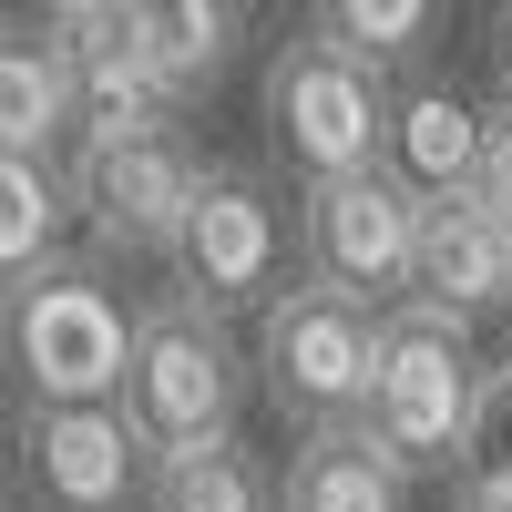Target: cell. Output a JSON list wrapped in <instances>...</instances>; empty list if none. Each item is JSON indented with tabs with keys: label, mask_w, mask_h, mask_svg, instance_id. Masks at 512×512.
<instances>
[{
	"label": "cell",
	"mask_w": 512,
	"mask_h": 512,
	"mask_svg": "<svg viewBox=\"0 0 512 512\" xmlns=\"http://www.w3.org/2000/svg\"><path fill=\"white\" fill-rule=\"evenodd\" d=\"M472 400H482V359H472V318L431 308V297H400L379 318V379H369V431L390 441V461L420 472H461V441H472Z\"/></svg>",
	"instance_id": "2"
},
{
	"label": "cell",
	"mask_w": 512,
	"mask_h": 512,
	"mask_svg": "<svg viewBox=\"0 0 512 512\" xmlns=\"http://www.w3.org/2000/svg\"><path fill=\"white\" fill-rule=\"evenodd\" d=\"M482 205H492V216L512 226V93L492 103V134H482V185H472Z\"/></svg>",
	"instance_id": "20"
},
{
	"label": "cell",
	"mask_w": 512,
	"mask_h": 512,
	"mask_svg": "<svg viewBox=\"0 0 512 512\" xmlns=\"http://www.w3.org/2000/svg\"><path fill=\"white\" fill-rule=\"evenodd\" d=\"M287 205L267 195V175L246 164H205V185L185 205V236H175V287L205 297V308H267L277 297V267H287Z\"/></svg>",
	"instance_id": "9"
},
{
	"label": "cell",
	"mask_w": 512,
	"mask_h": 512,
	"mask_svg": "<svg viewBox=\"0 0 512 512\" xmlns=\"http://www.w3.org/2000/svg\"><path fill=\"white\" fill-rule=\"evenodd\" d=\"M82 72V123H164L175 113V82L154 52V11L144 0H52L41 21Z\"/></svg>",
	"instance_id": "10"
},
{
	"label": "cell",
	"mask_w": 512,
	"mask_h": 512,
	"mask_svg": "<svg viewBox=\"0 0 512 512\" xmlns=\"http://www.w3.org/2000/svg\"><path fill=\"white\" fill-rule=\"evenodd\" d=\"M154 11V52H164V82H175V103L216 93L246 52V0H144Z\"/></svg>",
	"instance_id": "15"
},
{
	"label": "cell",
	"mask_w": 512,
	"mask_h": 512,
	"mask_svg": "<svg viewBox=\"0 0 512 512\" xmlns=\"http://www.w3.org/2000/svg\"><path fill=\"white\" fill-rule=\"evenodd\" d=\"M0 338H11V379L21 400H123V369H134V318H123L113 277L93 256H52V267L11 277V308H0Z\"/></svg>",
	"instance_id": "3"
},
{
	"label": "cell",
	"mask_w": 512,
	"mask_h": 512,
	"mask_svg": "<svg viewBox=\"0 0 512 512\" xmlns=\"http://www.w3.org/2000/svg\"><path fill=\"white\" fill-rule=\"evenodd\" d=\"M308 31H328V41H349L359 62H410L420 41L441 31V0H308Z\"/></svg>",
	"instance_id": "18"
},
{
	"label": "cell",
	"mask_w": 512,
	"mask_h": 512,
	"mask_svg": "<svg viewBox=\"0 0 512 512\" xmlns=\"http://www.w3.org/2000/svg\"><path fill=\"white\" fill-rule=\"evenodd\" d=\"M11 451H21V492L41 512H134L154 482V451L123 420V400H62V410L21 400Z\"/></svg>",
	"instance_id": "8"
},
{
	"label": "cell",
	"mask_w": 512,
	"mask_h": 512,
	"mask_svg": "<svg viewBox=\"0 0 512 512\" xmlns=\"http://www.w3.org/2000/svg\"><path fill=\"white\" fill-rule=\"evenodd\" d=\"M390 72L359 62L349 41L328 31H297L277 41L267 62V144L297 185H328V175H369L379 154H390Z\"/></svg>",
	"instance_id": "4"
},
{
	"label": "cell",
	"mask_w": 512,
	"mask_h": 512,
	"mask_svg": "<svg viewBox=\"0 0 512 512\" xmlns=\"http://www.w3.org/2000/svg\"><path fill=\"white\" fill-rule=\"evenodd\" d=\"M297 277H318V287H338V297L390 318L410 297V277H420V195L390 164L308 185L297 195Z\"/></svg>",
	"instance_id": "7"
},
{
	"label": "cell",
	"mask_w": 512,
	"mask_h": 512,
	"mask_svg": "<svg viewBox=\"0 0 512 512\" xmlns=\"http://www.w3.org/2000/svg\"><path fill=\"white\" fill-rule=\"evenodd\" d=\"M205 164L216 154H195V134L164 113V123H82L62 175H72V216L93 226L103 256H175Z\"/></svg>",
	"instance_id": "5"
},
{
	"label": "cell",
	"mask_w": 512,
	"mask_h": 512,
	"mask_svg": "<svg viewBox=\"0 0 512 512\" xmlns=\"http://www.w3.org/2000/svg\"><path fill=\"white\" fill-rule=\"evenodd\" d=\"M482 134H492V113H472L461 93H441V82H420V93L390 103V175L410 195H461V185H482Z\"/></svg>",
	"instance_id": "14"
},
{
	"label": "cell",
	"mask_w": 512,
	"mask_h": 512,
	"mask_svg": "<svg viewBox=\"0 0 512 512\" xmlns=\"http://www.w3.org/2000/svg\"><path fill=\"white\" fill-rule=\"evenodd\" d=\"M410 297H431L451 318L512 308V226L461 185V195H420V277Z\"/></svg>",
	"instance_id": "11"
},
{
	"label": "cell",
	"mask_w": 512,
	"mask_h": 512,
	"mask_svg": "<svg viewBox=\"0 0 512 512\" xmlns=\"http://www.w3.org/2000/svg\"><path fill=\"white\" fill-rule=\"evenodd\" d=\"M369 379H379V308H359L318 277H297L256 308V390H267L277 420H297V431L359 420Z\"/></svg>",
	"instance_id": "6"
},
{
	"label": "cell",
	"mask_w": 512,
	"mask_h": 512,
	"mask_svg": "<svg viewBox=\"0 0 512 512\" xmlns=\"http://www.w3.org/2000/svg\"><path fill=\"white\" fill-rule=\"evenodd\" d=\"M246 379L256 359L236 349L226 308H205V297H154L134 318V369H123V420L144 431L154 461L175 451H205V441H236V410H246Z\"/></svg>",
	"instance_id": "1"
},
{
	"label": "cell",
	"mask_w": 512,
	"mask_h": 512,
	"mask_svg": "<svg viewBox=\"0 0 512 512\" xmlns=\"http://www.w3.org/2000/svg\"><path fill=\"white\" fill-rule=\"evenodd\" d=\"M461 492H512V369H482L472 400V441H461Z\"/></svg>",
	"instance_id": "19"
},
{
	"label": "cell",
	"mask_w": 512,
	"mask_h": 512,
	"mask_svg": "<svg viewBox=\"0 0 512 512\" xmlns=\"http://www.w3.org/2000/svg\"><path fill=\"white\" fill-rule=\"evenodd\" d=\"M144 512H277V482L256 472V451H246V441H205V451L154 461Z\"/></svg>",
	"instance_id": "16"
},
{
	"label": "cell",
	"mask_w": 512,
	"mask_h": 512,
	"mask_svg": "<svg viewBox=\"0 0 512 512\" xmlns=\"http://www.w3.org/2000/svg\"><path fill=\"white\" fill-rule=\"evenodd\" d=\"M502 72H512V11H502Z\"/></svg>",
	"instance_id": "22"
},
{
	"label": "cell",
	"mask_w": 512,
	"mask_h": 512,
	"mask_svg": "<svg viewBox=\"0 0 512 512\" xmlns=\"http://www.w3.org/2000/svg\"><path fill=\"white\" fill-rule=\"evenodd\" d=\"M400 502H410V472L390 461V441H379L369 420H328V431H297L277 512H400Z\"/></svg>",
	"instance_id": "12"
},
{
	"label": "cell",
	"mask_w": 512,
	"mask_h": 512,
	"mask_svg": "<svg viewBox=\"0 0 512 512\" xmlns=\"http://www.w3.org/2000/svg\"><path fill=\"white\" fill-rule=\"evenodd\" d=\"M72 216V175L52 154H0V256H11V277L52 267V236Z\"/></svg>",
	"instance_id": "17"
},
{
	"label": "cell",
	"mask_w": 512,
	"mask_h": 512,
	"mask_svg": "<svg viewBox=\"0 0 512 512\" xmlns=\"http://www.w3.org/2000/svg\"><path fill=\"white\" fill-rule=\"evenodd\" d=\"M461 512H512V492H461Z\"/></svg>",
	"instance_id": "21"
},
{
	"label": "cell",
	"mask_w": 512,
	"mask_h": 512,
	"mask_svg": "<svg viewBox=\"0 0 512 512\" xmlns=\"http://www.w3.org/2000/svg\"><path fill=\"white\" fill-rule=\"evenodd\" d=\"M82 144V72L52 31L0 41V154H72Z\"/></svg>",
	"instance_id": "13"
}]
</instances>
